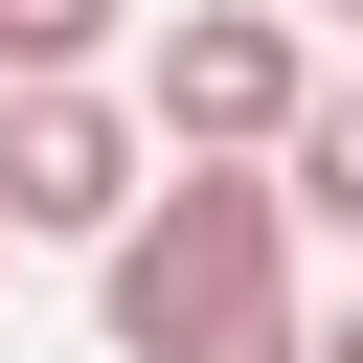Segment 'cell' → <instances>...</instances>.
Masks as SVG:
<instances>
[{
    "label": "cell",
    "instance_id": "1",
    "mask_svg": "<svg viewBox=\"0 0 363 363\" xmlns=\"http://www.w3.org/2000/svg\"><path fill=\"white\" fill-rule=\"evenodd\" d=\"M91 318L113 363H295V227H272V159H159L91 250Z\"/></svg>",
    "mask_w": 363,
    "mask_h": 363
},
{
    "label": "cell",
    "instance_id": "2",
    "mask_svg": "<svg viewBox=\"0 0 363 363\" xmlns=\"http://www.w3.org/2000/svg\"><path fill=\"white\" fill-rule=\"evenodd\" d=\"M113 113H136L159 159H272V136L318 113V45H295L272 0H182V23H136Z\"/></svg>",
    "mask_w": 363,
    "mask_h": 363
},
{
    "label": "cell",
    "instance_id": "3",
    "mask_svg": "<svg viewBox=\"0 0 363 363\" xmlns=\"http://www.w3.org/2000/svg\"><path fill=\"white\" fill-rule=\"evenodd\" d=\"M136 182H159V136L113 113V68L91 91H0V250H113Z\"/></svg>",
    "mask_w": 363,
    "mask_h": 363
},
{
    "label": "cell",
    "instance_id": "4",
    "mask_svg": "<svg viewBox=\"0 0 363 363\" xmlns=\"http://www.w3.org/2000/svg\"><path fill=\"white\" fill-rule=\"evenodd\" d=\"M272 227H363V45L318 68V113L272 136Z\"/></svg>",
    "mask_w": 363,
    "mask_h": 363
},
{
    "label": "cell",
    "instance_id": "5",
    "mask_svg": "<svg viewBox=\"0 0 363 363\" xmlns=\"http://www.w3.org/2000/svg\"><path fill=\"white\" fill-rule=\"evenodd\" d=\"M136 45V0H0V91H91Z\"/></svg>",
    "mask_w": 363,
    "mask_h": 363
},
{
    "label": "cell",
    "instance_id": "6",
    "mask_svg": "<svg viewBox=\"0 0 363 363\" xmlns=\"http://www.w3.org/2000/svg\"><path fill=\"white\" fill-rule=\"evenodd\" d=\"M272 23H295V45H318V23H340V45H363V0H272Z\"/></svg>",
    "mask_w": 363,
    "mask_h": 363
},
{
    "label": "cell",
    "instance_id": "7",
    "mask_svg": "<svg viewBox=\"0 0 363 363\" xmlns=\"http://www.w3.org/2000/svg\"><path fill=\"white\" fill-rule=\"evenodd\" d=\"M295 363H363V318H295Z\"/></svg>",
    "mask_w": 363,
    "mask_h": 363
}]
</instances>
